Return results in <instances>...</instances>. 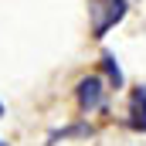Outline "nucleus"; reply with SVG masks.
Segmentation results:
<instances>
[{
  "mask_svg": "<svg viewBox=\"0 0 146 146\" xmlns=\"http://www.w3.org/2000/svg\"><path fill=\"white\" fill-rule=\"evenodd\" d=\"M102 65H106V75H109L112 88H122V72H119V65H115V54H112V51L102 54Z\"/></svg>",
  "mask_w": 146,
  "mask_h": 146,
  "instance_id": "4",
  "label": "nucleus"
},
{
  "mask_svg": "<svg viewBox=\"0 0 146 146\" xmlns=\"http://www.w3.org/2000/svg\"><path fill=\"white\" fill-rule=\"evenodd\" d=\"M0 115H3V106H0Z\"/></svg>",
  "mask_w": 146,
  "mask_h": 146,
  "instance_id": "6",
  "label": "nucleus"
},
{
  "mask_svg": "<svg viewBox=\"0 0 146 146\" xmlns=\"http://www.w3.org/2000/svg\"><path fill=\"white\" fill-rule=\"evenodd\" d=\"M0 146H3V143H0Z\"/></svg>",
  "mask_w": 146,
  "mask_h": 146,
  "instance_id": "7",
  "label": "nucleus"
},
{
  "mask_svg": "<svg viewBox=\"0 0 146 146\" xmlns=\"http://www.w3.org/2000/svg\"><path fill=\"white\" fill-rule=\"evenodd\" d=\"M129 129L146 133V88H133L129 95Z\"/></svg>",
  "mask_w": 146,
  "mask_h": 146,
  "instance_id": "3",
  "label": "nucleus"
},
{
  "mask_svg": "<svg viewBox=\"0 0 146 146\" xmlns=\"http://www.w3.org/2000/svg\"><path fill=\"white\" fill-rule=\"evenodd\" d=\"M75 95H78V109H82V112H95V109L106 106V88H102V78H99V75L82 78Z\"/></svg>",
  "mask_w": 146,
  "mask_h": 146,
  "instance_id": "2",
  "label": "nucleus"
},
{
  "mask_svg": "<svg viewBox=\"0 0 146 146\" xmlns=\"http://www.w3.org/2000/svg\"><path fill=\"white\" fill-rule=\"evenodd\" d=\"M68 136H92V126H68V129H61V133H51V143L68 139ZM51 143H48V146H51Z\"/></svg>",
  "mask_w": 146,
  "mask_h": 146,
  "instance_id": "5",
  "label": "nucleus"
},
{
  "mask_svg": "<svg viewBox=\"0 0 146 146\" xmlns=\"http://www.w3.org/2000/svg\"><path fill=\"white\" fill-rule=\"evenodd\" d=\"M126 0H88V17H92V37H106L109 27H115L126 17Z\"/></svg>",
  "mask_w": 146,
  "mask_h": 146,
  "instance_id": "1",
  "label": "nucleus"
}]
</instances>
